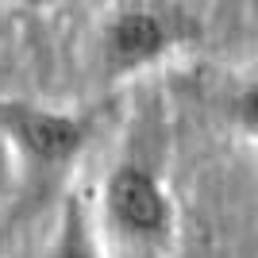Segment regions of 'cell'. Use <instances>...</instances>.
<instances>
[{
    "label": "cell",
    "mask_w": 258,
    "mask_h": 258,
    "mask_svg": "<svg viewBox=\"0 0 258 258\" xmlns=\"http://www.w3.org/2000/svg\"><path fill=\"white\" fill-rule=\"evenodd\" d=\"M201 43V20L181 0H119L97 31V62L108 81H131Z\"/></svg>",
    "instance_id": "2"
},
{
    "label": "cell",
    "mask_w": 258,
    "mask_h": 258,
    "mask_svg": "<svg viewBox=\"0 0 258 258\" xmlns=\"http://www.w3.org/2000/svg\"><path fill=\"white\" fill-rule=\"evenodd\" d=\"M46 258H108V239L97 220V201L89 193L74 189L62 197V205L54 212Z\"/></svg>",
    "instance_id": "4"
},
{
    "label": "cell",
    "mask_w": 258,
    "mask_h": 258,
    "mask_svg": "<svg viewBox=\"0 0 258 258\" xmlns=\"http://www.w3.org/2000/svg\"><path fill=\"white\" fill-rule=\"evenodd\" d=\"M97 220L108 243L135 258H166L181 231L173 189L147 162H116L108 170Z\"/></svg>",
    "instance_id": "3"
},
{
    "label": "cell",
    "mask_w": 258,
    "mask_h": 258,
    "mask_svg": "<svg viewBox=\"0 0 258 258\" xmlns=\"http://www.w3.org/2000/svg\"><path fill=\"white\" fill-rule=\"evenodd\" d=\"M20 8H27V12H39V16H46V12H54V8H62L66 0H16Z\"/></svg>",
    "instance_id": "6"
},
{
    "label": "cell",
    "mask_w": 258,
    "mask_h": 258,
    "mask_svg": "<svg viewBox=\"0 0 258 258\" xmlns=\"http://www.w3.org/2000/svg\"><path fill=\"white\" fill-rule=\"evenodd\" d=\"M227 116H231V127L247 143H258V77H250L235 89V97L227 104Z\"/></svg>",
    "instance_id": "5"
},
{
    "label": "cell",
    "mask_w": 258,
    "mask_h": 258,
    "mask_svg": "<svg viewBox=\"0 0 258 258\" xmlns=\"http://www.w3.org/2000/svg\"><path fill=\"white\" fill-rule=\"evenodd\" d=\"M93 135H97L93 112L27 97H0V147L27 201L54 193L66 181V173L85 158Z\"/></svg>",
    "instance_id": "1"
}]
</instances>
